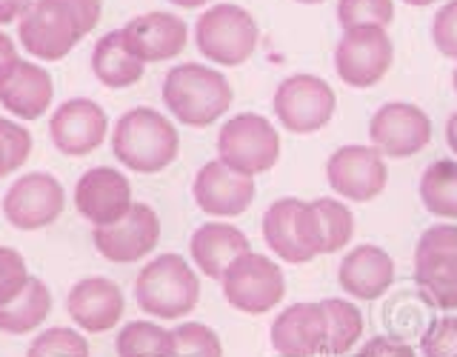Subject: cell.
<instances>
[{
  "mask_svg": "<svg viewBox=\"0 0 457 357\" xmlns=\"http://www.w3.org/2000/svg\"><path fill=\"white\" fill-rule=\"evenodd\" d=\"M112 152L129 171L154 175L175 163L180 137L171 120H166V114L149 106H137L120 114L112 132Z\"/></svg>",
  "mask_w": 457,
  "mask_h": 357,
  "instance_id": "obj_1",
  "label": "cell"
},
{
  "mask_svg": "<svg viewBox=\"0 0 457 357\" xmlns=\"http://www.w3.org/2000/svg\"><path fill=\"white\" fill-rule=\"evenodd\" d=\"M163 104L186 126L204 129L232 106V86L218 69L204 63H180L163 80Z\"/></svg>",
  "mask_w": 457,
  "mask_h": 357,
  "instance_id": "obj_2",
  "label": "cell"
},
{
  "mask_svg": "<svg viewBox=\"0 0 457 357\" xmlns=\"http://www.w3.org/2000/svg\"><path fill=\"white\" fill-rule=\"evenodd\" d=\"M137 306L161 320H178L200 300V280L180 254H161L140 269L135 280Z\"/></svg>",
  "mask_w": 457,
  "mask_h": 357,
  "instance_id": "obj_3",
  "label": "cell"
},
{
  "mask_svg": "<svg viewBox=\"0 0 457 357\" xmlns=\"http://www.w3.org/2000/svg\"><path fill=\"white\" fill-rule=\"evenodd\" d=\"M263 240L286 263H309L323 254L318 212L300 197H280L263 214Z\"/></svg>",
  "mask_w": 457,
  "mask_h": 357,
  "instance_id": "obj_4",
  "label": "cell"
},
{
  "mask_svg": "<svg viewBox=\"0 0 457 357\" xmlns=\"http://www.w3.org/2000/svg\"><path fill=\"white\" fill-rule=\"evenodd\" d=\"M280 157V135L263 114L243 112L226 120L218 135V161L237 175H263Z\"/></svg>",
  "mask_w": 457,
  "mask_h": 357,
  "instance_id": "obj_5",
  "label": "cell"
},
{
  "mask_svg": "<svg viewBox=\"0 0 457 357\" xmlns=\"http://www.w3.org/2000/svg\"><path fill=\"white\" fill-rule=\"evenodd\" d=\"M257 23L252 14L237 4H218L197 18L195 43L206 61L218 66L246 63L257 49Z\"/></svg>",
  "mask_w": 457,
  "mask_h": 357,
  "instance_id": "obj_6",
  "label": "cell"
},
{
  "mask_svg": "<svg viewBox=\"0 0 457 357\" xmlns=\"http://www.w3.org/2000/svg\"><path fill=\"white\" fill-rule=\"evenodd\" d=\"M18 37L37 61H63L86 37V29L63 0H35L18 21Z\"/></svg>",
  "mask_w": 457,
  "mask_h": 357,
  "instance_id": "obj_7",
  "label": "cell"
},
{
  "mask_svg": "<svg viewBox=\"0 0 457 357\" xmlns=\"http://www.w3.org/2000/svg\"><path fill=\"white\" fill-rule=\"evenodd\" d=\"M223 297L228 306L243 314H266L275 309L286 295L283 269L266 254L246 252L223 271Z\"/></svg>",
  "mask_w": 457,
  "mask_h": 357,
  "instance_id": "obj_8",
  "label": "cell"
},
{
  "mask_svg": "<svg viewBox=\"0 0 457 357\" xmlns=\"http://www.w3.org/2000/svg\"><path fill=\"white\" fill-rule=\"evenodd\" d=\"M275 114L292 135H312L335 118L337 97L318 75H292L275 89Z\"/></svg>",
  "mask_w": 457,
  "mask_h": 357,
  "instance_id": "obj_9",
  "label": "cell"
},
{
  "mask_svg": "<svg viewBox=\"0 0 457 357\" xmlns=\"http://www.w3.org/2000/svg\"><path fill=\"white\" fill-rule=\"evenodd\" d=\"M395 46L383 26L346 29L335 49V69L352 89H369L389 71Z\"/></svg>",
  "mask_w": 457,
  "mask_h": 357,
  "instance_id": "obj_10",
  "label": "cell"
},
{
  "mask_svg": "<svg viewBox=\"0 0 457 357\" xmlns=\"http://www.w3.org/2000/svg\"><path fill=\"white\" fill-rule=\"evenodd\" d=\"M63 203L66 192L61 180L49 171H32V175H23L9 186L4 197V214L21 232H37V228H46L61 218Z\"/></svg>",
  "mask_w": 457,
  "mask_h": 357,
  "instance_id": "obj_11",
  "label": "cell"
},
{
  "mask_svg": "<svg viewBox=\"0 0 457 357\" xmlns=\"http://www.w3.org/2000/svg\"><path fill=\"white\" fill-rule=\"evenodd\" d=\"M326 180L335 195L366 203L375 200L386 183H389V169H386L383 154L375 146H340L326 161Z\"/></svg>",
  "mask_w": 457,
  "mask_h": 357,
  "instance_id": "obj_12",
  "label": "cell"
},
{
  "mask_svg": "<svg viewBox=\"0 0 457 357\" xmlns=\"http://www.w3.org/2000/svg\"><path fill=\"white\" fill-rule=\"evenodd\" d=\"M75 206L92 228H104L126 218L129 209L135 206L132 183L120 169L95 166L86 175H80L75 186Z\"/></svg>",
  "mask_w": 457,
  "mask_h": 357,
  "instance_id": "obj_13",
  "label": "cell"
},
{
  "mask_svg": "<svg viewBox=\"0 0 457 357\" xmlns=\"http://www.w3.org/2000/svg\"><path fill=\"white\" fill-rule=\"evenodd\" d=\"M371 146L389 157H411L432 140V120L414 104H386L369 120Z\"/></svg>",
  "mask_w": 457,
  "mask_h": 357,
  "instance_id": "obj_14",
  "label": "cell"
},
{
  "mask_svg": "<svg viewBox=\"0 0 457 357\" xmlns=\"http://www.w3.org/2000/svg\"><path fill=\"white\" fill-rule=\"evenodd\" d=\"M161 240V218L146 203H135L118 223L92 228L95 249L112 263H137Z\"/></svg>",
  "mask_w": 457,
  "mask_h": 357,
  "instance_id": "obj_15",
  "label": "cell"
},
{
  "mask_svg": "<svg viewBox=\"0 0 457 357\" xmlns=\"http://www.w3.org/2000/svg\"><path fill=\"white\" fill-rule=\"evenodd\" d=\"M106 132H109L106 112L89 97L66 100V104L54 109L49 123V137L54 143V149L69 157L92 154L106 140Z\"/></svg>",
  "mask_w": 457,
  "mask_h": 357,
  "instance_id": "obj_16",
  "label": "cell"
},
{
  "mask_svg": "<svg viewBox=\"0 0 457 357\" xmlns=\"http://www.w3.org/2000/svg\"><path fill=\"white\" fill-rule=\"evenodd\" d=\"M192 195L197 209L212 218H237L254 200V178L237 175L220 161H209L195 175Z\"/></svg>",
  "mask_w": 457,
  "mask_h": 357,
  "instance_id": "obj_17",
  "label": "cell"
},
{
  "mask_svg": "<svg viewBox=\"0 0 457 357\" xmlns=\"http://www.w3.org/2000/svg\"><path fill=\"white\" fill-rule=\"evenodd\" d=\"M66 311L69 318L89 335H104L112 332L120 323L126 311V300L120 286L109 278H86L78 280L69 289L66 297Z\"/></svg>",
  "mask_w": 457,
  "mask_h": 357,
  "instance_id": "obj_18",
  "label": "cell"
},
{
  "mask_svg": "<svg viewBox=\"0 0 457 357\" xmlns=\"http://www.w3.org/2000/svg\"><path fill=\"white\" fill-rule=\"evenodd\" d=\"M328 320L323 303H292L271 323V346L280 357H314L323 354Z\"/></svg>",
  "mask_w": 457,
  "mask_h": 357,
  "instance_id": "obj_19",
  "label": "cell"
},
{
  "mask_svg": "<svg viewBox=\"0 0 457 357\" xmlns=\"http://www.w3.org/2000/svg\"><path fill=\"white\" fill-rule=\"evenodd\" d=\"M340 289L349 297L357 300H378L392 289L395 283V261L389 252L371 243H361L354 246L346 257L340 261L337 269Z\"/></svg>",
  "mask_w": 457,
  "mask_h": 357,
  "instance_id": "obj_20",
  "label": "cell"
},
{
  "mask_svg": "<svg viewBox=\"0 0 457 357\" xmlns=\"http://www.w3.org/2000/svg\"><path fill=\"white\" fill-rule=\"evenodd\" d=\"M123 32L143 63L171 61V57H178L183 52L186 37H189V29H186L183 18L169 12L137 14V18H132L123 26Z\"/></svg>",
  "mask_w": 457,
  "mask_h": 357,
  "instance_id": "obj_21",
  "label": "cell"
},
{
  "mask_svg": "<svg viewBox=\"0 0 457 357\" xmlns=\"http://www.w3.org/2000/svg\"><path fill=\"white\" fill-rule=\"evenodd\" d=\"M54 97L52 75L40 63L21 61L12 75L0 83V104L21 120H37L46 114Z\"/></svg>",
  "mask_w": 457,
  "mask_h": 357,
  "instance_id": "obj_22",
  "label": "cell"
},
{
  "mask_svg": "<svg viewBox=\"0 0 457 357\" xmlns=\"http://www.w3.org/2000/svg\"><path fill=\"white\" fill-rule=\"evenodd\" d=\"M189 252L195 266L204 271L206 278L220 280L223 271L232 266L240 254L252 252L249 237L232 223H204L195 228L189 240Z\"/></svg>",
  "mask_w": 457,
  "mask_h": 357,
  "instance_id": "obj_23",
  "label": "cell"
},
{
  "mask_svg": "<svg viewBox=\"0 0 457 357\" xmlns=\"http://www.w3.org/2000/svg\"><path fill=\"white\" fill-rule=\"evenodd\" d=\"M146 63L140 61V54L132 49L123 29H112L95 43L92 49V71L97 83H104L106 89H126L135 86L143 78Z\"/></svg>",
  "mask_w": 457,
  "mask_h": 357,
  "instance_id": "obj_24",
  "label": "cell"
},
{
  "mask_svg": "<svg viewBox=\"0 0 457 357\" xmlns=\"http://www.w3.org/2000/svg\"><path fill=\"white\" fill-rule=\"evenodd\" d=\"M414 283L428 306L457 309V254L452 252H414Z\"/></svg>",
  "mask_w": 457,
  "mask_h": 357,
  "instance_id": "obj_25",
  "label": "cell"
},
{
  "mask_svg": "<svg viewBox=\"0 0 457 357\" xmlns=\"http://www.w3.org/2000/svg\"><path fill=\"white\" fill-rule=\"evenodd\" d=\"M52 311V295L40 278H29L23 292L12 303L0 306V332L6 335H29L37 328Z\"/></svg>",
  "mask_w": 457,
  "mask_h": 357,
  "instance_id": "obj_26",
  "label": "cell"
},
{
  "mask_svg": "<svg viewBox=\"0 0 457 357\" xmlns=\"http://www.w3.org/2000/svg\"><path fill=\"white\" fill-rule=\"evenodd\" d=\"M418 189L426 212L457 220V161H435L423 171Z\"/></svg>",
  "mask_w": 457,
  "mask_h": 357,
  "instance_id": "obj_27",
  "label": "cell"
},
{
  "mask_svg": "<svg viewBox=\"0 0 457 357\" xmlns=\"http://www.w3.org/2000/svg\"><path fill=\"white\" fill-rule=\"evenodd\" d=\"M326 320H328V335H326V346L323 354L328 357H340L346 354L357 340L363 335V314L352 300L343 297H326L320 300Z\"/></svg>",
  "mask_w": 457,
  "mask_h": 357,
  "instance_id": "obj_28",
  "label": "cell"
},
{
  "mask_svg": "<svg viewBox=\"0 0 457 357\" xmlns=\"http://www.w3.org/2000/svg\"><path fill=\"white\" fill-rule=\"evenodd\" d=\"M118 357H175V335L152 320L126 323L118 335Z\"/></svg>",
  "mask_w": 457,
  "mask_h": 357,
  "instance_id": "obj_29",
  "label": "cell"
},
{
  "mask_svg": "<svg viewBox=\"0 0 457 357\" xmlns=\"http://www.w3.org/2000/svg\"><path fill=\"white\" fill-rule=\"evenodd\" d=\"M314 212H318L320 220V232H323V254L340 252L346 243H352L354 237V214L352 209L343 203V200L335 197H320L312 200Z\"/></svg>",
  "mask_w": 457,
  "mask_h": 357,
  "instance_id": "obj_30",
  "label": "cell"
},
{
  "mask_svg": "<svg viewBox=\"0 0 457 357\" xmlns=\"http://www.w3.org/2000/svg\"><path fill=\"white\" fill-rule=\"evenodd\" d=\"M26 357H92L89 340L69 326H52L29 343Z\"/></svg>",
  "mask_w": 457,
  "mask_h": 357,
  "instance_id": "obj_31",
  "label": "cell"
},
{
  "mask_svg": "<svg viewBox=\"0 0 457 357\" xmlns=\"http://www.w3.org/2000/svg\"><path fill=\"white\" fill-rule=\"evenodd\" d=\"M175 335V357H223V343L206 323H180Z\"/></svg>",
  "mask_w": 457,
  "mask_h": 357,
  "instance_id": "obj_32",
  "label": "cell"
},
{
  "mask_svg": "<svg viewBox=\"0 0 457 357\" xmlns=\"http://www.w3.org/2000/svg\"><path fill=\"white\" fill-rule=\"evenodd\" d=\"M395 18L392 0H340L337 4V21L343 32L354 26H389Z\"/></svg>",
  "mask_w": 457,
  "mask_h": 357,
  "instance_id": "obj_33",
  "label": "cell"
},
{
  "mask_svg": "<svg viewBox=\"0 0 457 357\" xmlns=\"http://www.w3.org/2000/svg\"><path fill=\"white\" fill-rule=\"evenodd\" d=\"M423 357H457V314H443L426 326L420 337Z\"/></svg>",
  "mask_w": 457,
  "mask_h": 357,
  "instance_id": "obj_34",
  "label": "cell"
},
{
  "mask_svg": "<svg viewBox=\"0 0 457 357\" xmlns=\"http://www.w3.org/2000/svg\"><path fill=\"white\" fill-rule=\"evenodd\" d=\"M29 283V269L18 249L0 246V306L12 303Z\"/></svg>",
  "mask_w": 457,
  "mask_h": 357,
  "instance_id": "obj_35",
  "label": "cell"
},
{
  "mask_svg": "<svg viewBox=\"0 0 457 357\" xmlns=\"http://www.w3.org/2000/svg\"><path fill=\"white\" fill-rule=\"evenodd\" d=\"M0 146H4V157H6V171H18L29 154H32V132L23 129L21 123L0 118Z\"/></svg>",
  "mask_w": 457,
  "mask_h": 357,
  "instance_id": "obj_36",
  "label": "cell"
},
{
  "mask_svg": "<svg viewBox=\"0 0 457 357\" xmlns=\"http://www.w3.org/2000/svg\"><path fill=\"white\" fill-rule=\"evenodd\" d=\"M432 37L440 54H446L449 61H457V0H449V4L435 14Z\"/></svg>",
  "mask_w": 457,
  "mask_h": 357,
  "instance_id": "obj_37",
  "label": "cell"
},
{
  "mask_svg": "<svg viewBox=\"0 0 457 357\" xmlns=\"http://www.w3.org/2000/svg\"><path fill=\"white\" fill-rule=\"evenodd\" d=\"M414 252H452L457 254V226L454 223H437L428 226L418 240Z\"/></svg>",
  "mask_w": 457,
  "mask_h": 357,
  "instance_id": "obj_38",
  "label": "cell"
},
{
  "mask_svg": "<svg viewBox=\"0 0 457 357\" xmlns=\"http://www.w3.org/2000/svg\"><path fill=\"white\" fill-rule=\"evenodd\" d=\"M354 357H418L409 343L397 340V337H371L369 343H363V349L357 352Z\"/></svg>",
  "mask_w": 457,
  "mask_h": 357,
  "instance_id": "obj_39",
  "label": "cell"
},
{
  "mask_svg": "<svg viewBox=\"0 0 457 357\" xmlns=\"http://www.w3.org/2000/svg\"><path fill=\"white\" fill-rule=\"evenodd\" d=\"M63 4H66V6H69V12L75 14V18L83 23L86 35H89L92 29L97 26L100 12H104V0H63Z\"/></svg>",
  "mask_w": 457,
  "mask_h": 357,
  "instance_id": "obj_40",
  "label": "cell"
},
{
  "mask_svg": "<svg viewBox=\"0 0 457 357\" xmlns=\"http://www.w3.org/2000/svg\"><path fill=\"white\" fill-rule=\"evenodd\" d=\"M21 63V54H18V46H14V40L9 37V35H4L0 32V83H4L12 71H14V66Z\"/></svg>",
  "mask_w": 457,
  "mask_h": 357,
  "instance_id": "obj_41",
  "label": "cell"
},
{
  "mask_svg": "<svg viewBox=\"0 0 457 357\" xmlns=\"http://www.w3.org/2000/svg\"><path fill=\"white\" fill-rule=\"evenodd\" d=\"M35 0H0V26H9L23 18V12L32 6Z\"/></svg>",
  "mask_w": 457,
  "mask_h": 357,
  "instance_id": "obj_42",
  "label": "cell"
},
{
  "mask_svg": "<svg viewBox=\"0 0 457 357\" xmlns=\"http://www.w3.org/2000/svg\"><path fill=\"white\" fill-rule=\"evenodd\" d=\"M446 143H449V149L457 154V112L446 120Z\"/></svg>",
  "mask_w": 457,
  "mask_h": 357,
  "instance_id": "obj_43",
  "label": "cell"
},
{
  "mask_svg": "<svg viewBox=\"0 0 457 357\" xmlns=\"http://www.w3.org/2000/svg\"><path fill=\"white\" fill-rule=\"evenodd\" d=\"M175 6H183V9H197V6H206L212 0H171Z\"/></svg>",
  "mask_w": 457,
  "mask_h": 357,
  "instance_id": "obj_44",
  "label": "cell"
},
{
  "mask_svg": "<svg viewBox=\"0 0 457 357\" xmlns=\"http://www.w3.org/2000/svg\"><path fill=\"white\" fill-rule=\"evenodd\" d=\"M403 4H409V6H432V4H437V0H403Z\"/></svg>",
  "mask_w": 457,
  "mask_h": 357,
  "instance_id": "obj_45",
  "label": "cell"
},
{
  "mask_svg": "<svg viewBox=\"0 0 457 357\" xmlns=\"http://www.w3.org/2000/svg\"><path fill=\"white\" fill-rule=\"evenodd\" d=\"M4 175H9V171H6V157H4V146H0V178H4Z\"/></svg>",
  "mask_w": 457,
  "mask_h": 357,
  "instance_id": "obj_46",
  "label": "cell"
},
{
  "mask_svg": "<svg viewBox=\"0 0 457 357\" xmlns=\"http://www.w3.org/2000/svg\"><path fill=\"white\" fill-rule=\"evenodd\" d=\"M297 4H323V0H297Z\"/></svg>",
  "mask_w": 457,
  "mask_h": 357,
  "instance_id": "obj_47",
  "label": "cell"
},
{
  "mask_svg": "<svg viewBox=\"0 0 457 357\" xmlns=\"http://www.w3.org/2000/svg\"><path fill=\"white\" fill-rule=\"evenodd\" d=\"M452 83H454V92H457V66H454V75H452Z\"/></svg>",
  "mask_w": 457,
  "mask_h": 357,
  "instance_id": "obj_48",
  "label": "cell"
}]
</instances>
